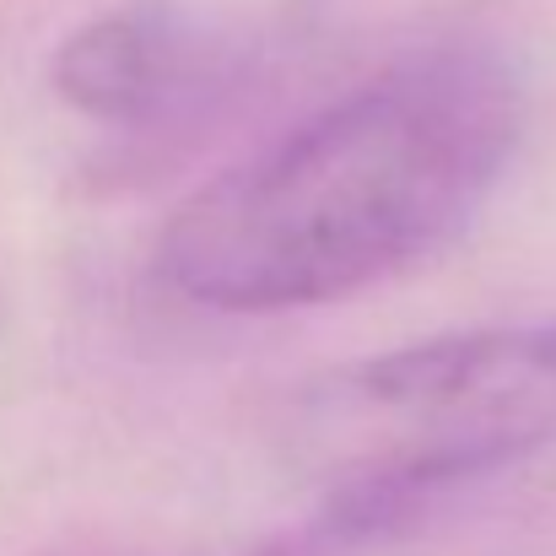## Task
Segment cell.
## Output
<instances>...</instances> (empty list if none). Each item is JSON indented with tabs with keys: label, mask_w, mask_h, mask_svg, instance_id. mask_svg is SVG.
<instances>
[{
	"label": "cell",
	"mask_w": 556,
	"mask_h": 556,
	"mask_svg": "<svg viewBox=\"0 0 556 556\" xmlns=\"http://www.w3.org/2000/svg\"><path fill=\"white\" fill-rule=\"evenodd\" d=\"M519 130L525 87L503 54H410L194 189L157 238V276L238 319L341 303L470 227Z\"/></svg>",
	"instance_id": "6da1fadb"
},
{
	"label": "cell",
	"mask_w": 556,
	"mask_h": 556,
	"mask_svg": "<svg viewBox=\"0 0 556 556\" xmlns=\"http://www.w3.org/2000/svg\"><path fill=\"white\" fill-rule=\"evenodd\" d=\"M243 556H357L352 546H341L336 535H325L319 525H308L303 535H287V541H270V546H254Z\"/></svg>",
	"instance_id": "277c9868"
},
{
	"label": "cell",
	"mask_w": 556,
	"mask_h": 556,
	"mask_svg": "<svg viewBox=\"0 0 556 556\" xmlns=\"http://www.w3.org/2000/svg\"><path fill=\"white\" fill-rule=\"evenodd\" d=\"M238 65L243 54L227 27L174 0H136L71 27L49 60V81L65 109L98 125L157 130L211 103Z\"/></svg>",
	"instance_id": "3957f363"
},
{
	"label": "cell",
	"mask_w": 556,
	"mask_h": 556,
	"mask_svg": "<svg viewBox=\"0 0 556 556\" xmlns=\"http://www.w3.org/2000/svg\"><path fill=\"white\" fill-rule=\"evenodd\" d=\"M314 416L357 438L330 459L314 525L368 552L552 443L556 325L454 330L368 357L319 389Z\"/></svg>",
	"instance_id": "7a4b0ae2"
}]
</instances>
